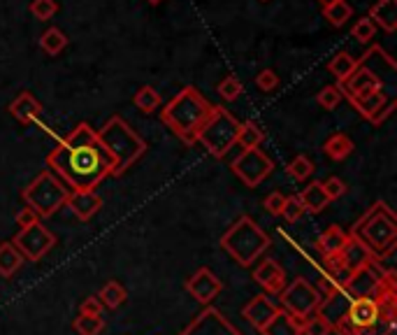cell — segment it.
Segmentation results:
<instances>
[{
	"instance_id": "obj_1",
	"label": "cell",
	"mask_w": 397,
	"mask_h": 335,
	"mask_svg": "<svg viewBox=\"0 0 397 335\" xmlns=\"http://www.w3.org/2000/svg\"><path fill=\"white\" fill-rule=\"evenodd\" d=\"M47 168L70 191H95L112 175V158L88 123H79L47 156Z\"/></svg>"
},
{
	"instance_id": "obj_2",
	"label": "cell",
	"mask_w": 397,
	"mask_h": 335,
	"mask_svg": "<svg viewBox=\"0 0 397 335\" xmlns=\"http://www.w3.org/2000/svg\"><path fill=\"white\" fill-rule=\"evenodd\" d=\"M211 110H214V105L196 86H184L161 110V121L184 145H196L200 128L205 126Z\"/></svg>"
},
{
	"instance_id": "obj_3",
	"label": "cell",
	"mask_w": 397,
	"mask_h": 335,
	"mask_svg": "<svg viewBox=\"0 0 397 335\" xmlns=\"http://www.w3.org/2000/svg\"><path fill=\"white\" fill-rule=\"evenodd\" d=\"M349 235L358 237L374 259H388L397 247V217L383 200H376L367 212L358 219Z\"/></svg>"
},
{
	"instance_id": "obj_4",
	"label": "cell",
	"mask_w": 397,
	"mask_h": 335,
	"mask_svg": "<svg viewBox=\"0 0 397 335\" xmlns=\"http://www.w3.org/2000/svg\"><path fill=\"white\" fill-rule=\"evenodd\" d=\"M95 135H98L100 145L107 149V154L112 158L114 177H119V175L126 172L128 168L132 163H137L147 152L144 138L139 135L126 119L119 117V114H114V117L105 121V126L100 130H95Z\"/></svg>"
},
{
	"instance_id": "obj_5",
	"label": "cell",
	"mask_w": 397,
	"mask_h": 335,
	"mask_svg": "<svg viewBox=\"0 0 397 335\" xmlns=\"http://www.w3.org/2000/svg\"><path fill=\"white\" fill-rule=\"evenodd\" d=\"M270 244L272 237L246 215L237 219L221 237L223 252L242 268H251L255 261H260L263 254L270 249Z\"/></svg>"
},
{
	"instance_id": "obj_6",
	"label": "cell",
	"mask_w": 397,
	"mask_h": 335,
	"mask_svg": "<svg viewBox=\"0 0 397 335\" xmlns=\"http://www.w3.org/2000/svg\"><path fill=\"white\" fill-rule=\"evenodd\" d=\"M68 196H70V189L49 170V168H44L38 177L21 191L26 207H31L40 219L56 215L68 202Z\"/></svg>"
},
{
	"instance_id": "obj_7",
	"label": "cell",
	"mask_w": 397,
	"mask_h": 335,
	"mask_svg": "<svg viewBox=\"0 0 397 335\" xmlns=\"http://www.w3.org/2000/svg\"><path fill=\"white\" fill-rule=\"evenodd\" d=\"M240 123L223 105H214L205 126L200 128L198 143L207 149L214 158H223L231 149L237 145V133H240Z\"/></svg>"
},
{
	"instance_id": "obj_8",
	"label": "cell",
	"mask_w": 397,
	"mask_h": 335,
	"mask_svg": "<svg viewBox=\"0 0 397 335\" xmlns=\"http://www.w3.org/2000/svg\"><path fill=\"white\" fill-rule=\"evenodd\" d=\"M10 242L19 249L23 261L38 263L47 257V254L51 252V247L56 244V235L51 233L42 222H35L33 226L19 228V233H16Z\"/></svg>"
},
{
	"instance_id": "obj_9",
	"label": "cell",
	"mask_w": 397,
	"mask_h": 335,
	"mask_svg": "<svg viewBox=\"0 0 397 335\" xmlns=\"http://www.w3.org/2000/svg\"><path fill=\"white\" fill-rule=\"evenodd\" d=\"M279 301H281V310L297 314V316H309L319 310L321 291H316L305 277H295L279 294Z\"/></svg>"
},
{
	"instance_id": "obj_10",
	"label": "cell",
	"mask_w": 397,
	"mask_h": 335,
	"mask_svg": "<svg viewBox=\"0 0 397 335\" xmlns=\"http://www.w3.org/2000/svg\"><path fill=\"white\" fill-rule=\"evenodd\" d=\"M231 168L246 187L255 189L260 187L263 180L270 177L272 170H275V163L263 149H242V154L235 158Z\"/></svg>"
},
{
	"instance_id": "obj_11",
	"label": "cell",
	"mask_w": 397,
	"mask_h": 335,
	"mask_svg": "<svg viewBox=\"0 0 397 335\" xmlns=\"http://www.w3.org/2000/svg\"><path fill=\"white\" fill-rule=\"evenodd\" d=\"M184 287H186V291L193 298H196L198 303L209 305V303H214L221 291H223V282H221L209 268H198L186 279V284H184Z\"/></svg>"
},
{
	"instance_id": "obj_12",
	"label": "cell",
	"mask_w": 397,
	"mask_h": 335,
	"mask_svg": "<svg viewBox=\"0 0 397 335\" xmlns=\"http://www.w3.org/2000/svg\"><path fill=\"white\" fill-rule=\"evenodd\" d=\"M379 277H381V270L376 268V261H374V263H369V266L353 270L346 279V284H344V291H346L351 298H372L376 294Z\"/></svg>"
},
{
	"instance_id": "obj_13",
	"label": "cell",
	"mask_w": 397,
	"mask_h": 335,
	"mask_svg": "<svg viewBox=\"0 0 397 335\" xmlns=\"http://www.w3.org/2000/svg\"><path fill=\"white\" fill-rule=\"evenodd\" d=\"M253 282L268 296H279L286 287V270L279 266L275 259H263L251 272Z\"/></svg>"
},
{
	"instance_id": "obj_14",
	"label": "cell",
	"mask_w": 397,
	"mask_h": 335,
	"mask_svg": "<svg viewBox=\"0 0 397 335\" xmlns=\"http://www.w3.org/2000/svg\"><path fill=\"white\" fill-rule=\"evenodd\" d=\"M379 89H383L381 77H379L372 68H367L365 61H358L356 70H353L351 77L342 84L344 98H349V96H365V93H372Z\"/></svg>"
},
{
	"instance_id": "obj_15",
	"label": "cell",
	"mask_w": 397,
	"mask_h": 335,
	"mask_svg": "<svg viewBox=\"0 0 397 335\" xmlns=\"http://www.w3.org/2000/svg\"><path fill=\"white\" fill-rule=\"evenodd\" d=\"M277 312H279V307L275 305L272 298H268V294L253 296L251 301L242 307V316L253 326L255 331H263Z\"/></svg>"
},
{
	"instance_id": "obj_16",
	"label": "cell",
	"mask_w": 397,
	"mask_h": 335,
	"mask_svg": "<svg viewBox=\"0 0 397 335\" xmlns=\"http://www.w3.org/2000/svg\"><path fill=\"white\" fill-rule=\"evenodd\" d=\"M65 205L73 210L77 219L88 222L102 207V198L95 191H70Z\"/></svg>"
},
{
	"instance_id": "obj_17",
	"label": "cell",
	"mask_w": 397,
	"mask_h": 335,
	"mask_svg": "<svg viewBox=\"0 0 397 335\" xmlns=\"http://www.w3.org/2000/svg\"><path fill=\"white\" fill-rule=\"evenodd\" d=\"M307 316H297L290 314L286 310H281L272 316V321L260 331L263 335H302V326H305Z\"/></svg>"
},
{
	"instance_id": "obj_18",
	"label": "cell",
	"mask_w": 397,
	"mask_h": 335,
	"mask_svg": "<svg viewBox=\"0 0 397 335\" xmlns=\"http://www.w3.org/2000/svg\"><path fill=\"white\" fill-rule=\"evenodd\" d=\"M10 112H12V117L16 121H21L23 126L26 123H35L40 119V114H42V105L40 100L35 98V96L31 91H21L16 98L10 103Z\"/></svg>"
},
{
	"instance_id": "obj_19",
	"label": "cell",
	"mask_w": 397,
	"mask_h": 335,
	"mask_svg": "<svg viewBox=\"0 0 397 335\" xmlns=\"http://www.w3.org/2000/svg\"><path fill=\"white\" fill-rule=\"evenodd\" d=\"M339 254H342L344 263H346L349 272L363 268V266H369V263L376 261V259L372 257V252H369L367 247H365L363 242H360L358 237H353V235H349V240H346V244H344V249H342Z\"/></svg>"
},
{
	"instance_id": "obj_20",
	"label": "cell",
	"mask_w": 397,
	"mask_h": 335,
	"mask_svg": "<svg viewBox=\"0 0 397 335\" xmlns=\"http://www.w3.org/2000/svg\"><path fill=\"white\" fill-rule=\"evenodd\" d=\"M367 16L374 26H381L386 33L397 31V0H376L369 7Z\"/></svg>"
},
{
	"instance_id": "obj_21",
	"label": "cell",
	"mask_w": 397,
	"mask_h": 335,
	"mask_svg": "<svg viewBox=\"0 0 397 335\" xmlns=\"http://www.w3.org/2000/svg\"><path fill=\"white\" fill-rule=\"evenodd\" d=\"M297 200L302 202L305 212H312V215H319L330 205V200L323 191V182H309L307 187L297 193Z\"/></svg>"
},
{
	"instance_id": "obj_22",
	"label": "cell",
	"mask_w": 397,
	"mask_h": 335,
	"mask_svg": "<svg viewBox=\"0 0 397 335\" xmlns=\"http://www.w3.org/2000/svg\"><path fill=\"white\" fill-rule=\"evenodd\" d=\"M349 100H351L353 108H356V112L360 114V117H365L369 121L386 105L388 96L383 93V89H379V91L365 93V96H349Z\"/></svg>"
},
{
	"instance_id": "obj_23",
	"label": "cell",
	"mask_w": 397,
	"mask_h": 335,
	"mask_svg": "<svg viewBox=\"0 0 397 335\" xmlns=\"http://www.w3.org/2000/svg\"><path fill=\"white\" fill-rule=\"evenodd\" d=\"M349 240V233L342 231L339 226H330L328 231H323L316 240V249H319L321 257H332V254H339L344 249V244Z\"/></svg>"
},
{
	"instance_id": "obj_24",
	"label": "cell",
	"mask_w": 397,
	"mask_h": 335,
	"mask_svg": "<svg viewBox=\"0 0 397 335\" xmlns=\"http://www.w3.org/2000/svg\"><path fill=\"white\" fill-rule=\"evenodd\" d=\"M323 152L328 154L332 161H344L353 154V140L346 133H332L323 143Z\"/></svg>"
},
{
	"instance_id": "obj_25",
	"label": "cell",
	"mask_w": 397,
	"mask_h": 335,
	"mask_svg": "<svg viewBox=\"0 0 397 335\" xmlns=\"http://www.w3.org/2000/svg\"><path fill=\"white\" fill-rule=\"evenodd\" d=\"M356 66H358V58H353L349 51H339V54H334L330 58L328 70H330V75L337 79V84L342 86L351 77L353 70H356Z\"/></svg>"
},
{
	"instance_id": "obj_26",
	"label": "cell",
	"mask_w": 397,
	"mask_h": 335,
	"mask_svg": "<svg viewBox=\"0 0 397 335\" xmlns=\"http://www.w3.org/2000/svg\"><path fill=\"white\" fill-rule=\"evenodd\" d=\"M23 266V257L12 242H0V275L12 277Z\"/></svg>"
},
{
	"instance_id": "obj_27",
	"label": "cell",
	"mask_w": 397,
	"mask_h": 335,
	"mask_svg": "<svg viewBox=\"0 0 397 335\" xmlns=\"http://www.w3.org/2000/svg\"><path fill=\"white\" fill-rule=\"evenodd\" d=\"M265 140V130L260 128L258 121H244L240 123V133H237V145H240L242 149H258L260 143Z\"/></svg>"
},
{
	"instance_id": "obj_28",
	"label": "cell",
	"mask_w": 397,
	"mask_h": 335,
	"mask_svg": "<svg viewBox=\"0 0 397 335\" xmlns=\"http://www.w3.org/2000/svg\"><path fill=\"white\" fill-rule=\"evenodd\" d=\"M65 47H68V35L60 29H56V26H51V29H47L40 35V49L47 56H58Z\"/></svg>"
},
{
	"instance_id": "obj_29",
	"label": "cell",
	"mask_w": 397,
	"mask_h": 335,
	"mask_svg": "<svg viewBox=\"0 0 397 335\" xmlns=\"http://www.w3.org/2000/svg\"><path fill=\"white\" fill-rule=\"evenodd\" d=\"M98 298H100L102 307H110V310H117V307H121L123 303H126L128 291H126V287H123V284H119L117 279H110L107 284H105V287L100 289Z\"/></svg>"
},
{
	"instance_id": "obj_30",
	"label": "cell",
	"mask_w": 397,
	"mask_h": 335,
	"mask_svg": "<svg viewBox=\"0 0 397 335\" xmlns=\"http://www.w3.org/2000/svg\"><path fill=\"white\" fill-rule=\"evenodd\" d=\"M323 16L330 21V26H334V29H342V26L353 16V7L346 0H332V3L323 5Z\"/></svg>"
},
{
	"instance_id": "obj_31",
	"label": "cell",
	"mask_w": 397,
	"mask_h": 335,
	"mask_svg": "<svg viewBox=\"0 0 397 335\" xmlns=\"http://www.w3.org/2000/svg\"><path fill=\"white\" fill-rule=\"evenodd\" d=\"M132 105H135L139 112L154 114L163 105V100H161V93H158L154 86H142V89H137V93L132 96Z\"/></svg>"
},
{
	"instance_id": "obj_32",
	"label": "cell",
	"mask_w": 397,
	"mask_h": 335,
	"mask_svg": "<svg viewBox=\"0 0 397 335\" xmlns=\"http://www.w3.org/2000/svg\"><path fill=\"white\" fill-rule=\"evenodd\" d=\"M73 329L77 335H100L105 331L102 314H79L73 321Z\"/></svg>"
},
{
	"instance_id": "obj_33",
	"label": "cell",
	"mask_w": 397,
	"mask_h": 335,
	"mask_svg": "<svg viewBox=\"0 0 397 335\" xmlns=\"http://www.w3.org/2000/svg\"><path fill=\"white\" fill-rule=\"evenodd\" d=\"M314 161L309 156H305V154H297L293 161L288 163V168H286V172L290 175V177L293 180H297V182H305V180H309L314 175Z\"/></svg>"
},
{
	"instance_id": "obj_34",
	"label": "cell",
	"mask_w": 397,
	"mask_h": 335,
	"mask_svg": "<svg viewBox=\"0 0 397 335\" xmlns=\"http://www.w3.org/2000/svg\"><path fill=\"white\" fill-rule=\"evenodd\" d=\"M344 100V91H342V86L339 84H328V86H323V89L319 91V96H316V103L321 105L323 110H334L337 105Z\"/></svg>"
},
{
	"instance_id": "obj_35",
	"label": "cell",
	"mask_w": 397,
	"mask_h": 335,
	"mask_svg": "<svg viewBox=\"0 0 397 335\" xmlns=\"http://www.w3.org/2000/svg\"><path fill=\"white\" fill-rule=\"evenodd\" d=\"M332 333V324L325 319L321 312L309 314L302 326V335H330Z\"/></svg>"
},
{
	"instance_id": "obj_36",
	"label": "cell",
	"mask_w": 397,
	"mask_h": 335,
	"mask_svg": "<svg viewBox=\"0 0 397 335\" xmlns=\"http://www.w3.org/2000/svg\"><path fill=\"white\" fill-rule=\"evenodd\" d=\"M242 91H244V86H242V82L240 79H237L235 75H228V77H223L218 82V86H216V93L221 96V98L223 100H237L242 96Z\"/></svg>"
},
{
	"instance_id": "obj_37",
	"label": "cell",
	"mask_w": 397,
	"mask_h": 335,
	"mask_svg": "<svg viewBox=\"0 0 397 335\" xmlns=\"http://www.w3.org/2000/svg\"><path fill=\"white\" fill-rule=\"evenodd\" d=\"M374 35H376V26L372 24L369 16H360V19L353 24V29H351V38H356V42H360V45L372 42Z\"/></svg>"
},
{
	"instance_id": "obj_38",
	"label": "cell",
	"mask_w": 397,
	"mask_h": 335,
	"mask_svg": "<svg viewBox=\"0 0 397 335\" xmlns=\"http://www.w3.org/2000/svg\"><path fill=\"white\" fill-rule=\"evenodd\" d=\"M56 12H58L56 0H33L31 3V14L40 21H49Z\"/></svg>"
},
{
	"instance_id": "obj_39",
	"label": "cell",
	"mask_w": 397,
	"mask_h": 335,
	"mask_svg": "<svg viewBox=\"0 0 397 335\" xmlns=\"http://www.w3.org/2000/svg\"><path fill=\"white\" fill-rule=\"evenodd\" d=\"M281 217H284L288 224H295V222H300V219L305 217V207H302V202L297 200V196H288L286 198L284 210H281Z\"/></svg>"
},
{
	"instance_id": "obj_40",
	"label": "cell",
	"mask_w": 397,
	"mask_h": 335,
	"mask_svg": "<svg viewBox=\"0 0 397 335\" xmlns=\"http://www.w3.org/2000/svg\"><path fill=\"white\" fill-rule=\"evenodd\" d=\"M284 202H286V196L281 191H272L268 196L263 198V207L265 212L272 215V217H281V210H284Z\"/></svg>"
},
{
	"instance_id": "obj_41",
	"label": "cell",
	"mask_w": 397,
	"mask_h": 335,
	"mask_svg": "<svg viewBox=\"0 0 397 335\" xmlns=\"http://www.w3.org/2000/svg\"><path fill=\"white\" fill-rule=\"evenodd\" d=\"M255 86H258V89L265 91V93L272 91V89H277V86H279V75L272 68H265V70H260L258 75H255Z\"/></svg>"
},
{
	"instance_id": "obj_42",
	"label": "cell",
	"mask_w": 397,
	"mask_h": 335,
	"mask_svg": "<svg viewBox=\"0 0 397 335\" xmlns=\"http://www.w3.org/2000/svg\"><path fill=\"white\" fill-rule=\"evenodd\" d=\"M323 191H325V196H328V200L332 202V200H337V198L344 196V193H346V182L332 175V177H328L323 182Z\"/></svg>"
},
{
	"instance_id": "obj_43",
	"label": "cell",
	"mask_w": 397,
	"mask_h": 335,
	"mask_svg": "<svg viewBox=\"0 0 397 335\" xmlns=\"http://www.w3.org/2000/svg\"><path fill=\"white\" fill-rule=\"evenodd\" d=\"M102 303H100V298L98 296H88L84 298V303L82 307H79V314H102Z\"/></svg>"
},
{
	"instance_id": "obj_44",
	"label": "cell",
	"mask_w": 397,
	"mask_h": 335,
	"mask_svg": "<svg viewBox=\"0 0 397 335\" xmlns=\"http://www.w3.org/2000/svg\"><path fill=\"white\" fill-rule=\"evenodd\" d=\"M14 222H16V226H19V228H26V226H33L35 222H40V217L35 215L31 207H26V205H23V207L19 210V212H16V219H14Z\"/></svg>"
},
{
	"instance_id": "obj_45",
	"label": "cell",
	"mask_w": 397,
	"mask_h": 335,
	"mask_svg": "<svg viewBox=\"0 0 397 335\" xmlns=\"http://www.w3.org/2000/svg\"><path fill=\"white\" fill-rule=\"evenodd\" d=\"M395 108H397V103H395V100H386V105L374 114L372 119H369V123H374V126H381V123H383V121L395 112Z\"/></svg>"
},
{
	"instance_id": "obj_46",
	"label": "cell",
	"mask_w": 397,
	"mask_h": 335,
	"mask_svg": "<svg viewBox=\"0 0 397 335\" xmlns=\"http://www.w3.org/2000/svg\"><path fill=\"white\" fill-rule=\"evenodd\" d=\"M149 5H158V3H163V0H147Z\"/></svg>"
},
{
	"instance_id": "obj_47",
	"label": "cell",
	"mask_w": 397,
	"mask_h": 335,
	"mask_svg": "<svg viewBox=\"0 0 397 335\" xmlns=\"http://www.w3.org/2000/svg\"><path fill=\"white\" fill-rule=\"evenodd\" d=\"M321 5H328V3H332V0H319Z\"/></svg>"
},
{
	"instance_id": "obj_48",
	"label": "cell",
	"mask_w": 397,
	"mask_h": 335,
	"mask_svg": "<svg viewBox=\"0 0 397 335\" xmlns=\"http://www.w3.org/2000/svg\"><path fill=\"white\" fill-rule=\"evenodd\" d=\"M265 3H268V0H265Z\"/></svg>"
}]
</instances>
